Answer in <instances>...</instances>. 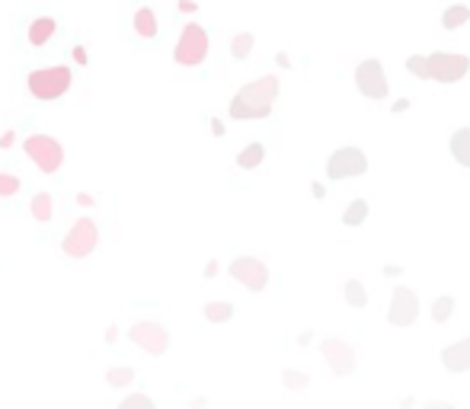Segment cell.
I'll use <instances>...</instances> for the list:
<instances>
[{"instance_id": "obj_27", "label": "cell", "mask_w": 470, "mask_h": 409, "mask_svg": "<svg viewBox=\"0 0 470 409\" xmlns=\"http://www.w3.org/2000/svg\"><path fill=\"white\" fill-rule=\"evenodd\" d=\"M20 189H23V182H20V176L3 173V170H0V198H13Z\"/></svg>"}, {"instance_id": "obj_5", "label": "cell", "mask_w": 470, "mask_h": 409, "mask_svg": "<svg viewBox=\"0 0 470 409\" xmlns=\"http://www.w3.org/2000/svg\"><path fill=\"white\" fill-rule=\"evenodd\" d=\"M99 243V228L96 221L90 218H80L71 224V230L64 234V240H61V253L68 259H87L93 250H96Z\"/></svg>"}, {"instance_id": "obj_39", "label": "cell", "mask_w": 470, "mask_h": 409, "mask_svg": "<svg viewBox=\"0 0 470 409\" xmlns=\"http://www.w3.org/2000/svg\"><path fill=\"white\" fill-rule=\"evenodd\" d=\"M311 192H314L317 198H323V186H320V182H314V186H311Z\"/></svg>"}, {"instance_id": "obj_17", "label": "cell", "mask_w": 470, "mask_h": 409, "mask_svg": "<svg viewBox=\"0 0 470 409\" xmlns=\"http://www.w3.org/2000/svg\"><path fill=\"white\" fill-rule=\"evenodd\" d=\"M29 211H32V218H36L38 224H48V221L54 218V198L48 195V192H36L32 202H29Z\"/></svg>"}, {"instance_id": "obj_15", "label": "cell", "mask_w": 470, "mask_h": 409, "mask_svg": "<svg viewBox=\"0 0 470 409\" xmlns=\"http://www.w3.org/2000/svg\"><path fill=\"white\" fill-rule=\"evenodd\" d=\"M448 147H451V157L470 170V128H457L451 135V141H448Z\"/></svg>"}, {"instance_id": "obj_1", "label": "cell", "mask_w": 470, "mask_h": 409, "mask_svg": "<svg viewBox=\"0 0 470 409\" xmlns=\"http://www.w3.org/2000/svg\"><path fill=\"white\" fill-rule=\"evenodd\" d=\"M279 77L275 74H263L256 77V80H250V84H243L240 90L234 93V99H230V119L237 121H253V119H265V115H272V106L275 99H279Z\"/></svg>"}, {"instance_id": "obj_28", "label": "cell", "mask_w": 470, "mask_h": 409, "mask_svg": "<svg viewBox=\"0 0 470 409\" xmlns=\"http://www.w3.org/2000/svg\"><path fill=\"white\" fill-rule=\"evenodd\" d=\"M119 409H157V403H154L147 394H128L119 403Z\"/></svg>"}, {"instance_id": "obj_14", "label": "cell", "mask_w": 470, "mask_h": 409, "mask_svg": "<svg viewBox=\"0 0 470 409\" xmlns=\"http://www.w3.org/2000/svg\"><path fill=\"white\" fill-rule=\"evenodd\" d=\"M54 36H58V20H54V16H36L29 23V29H26V42H29L32 48L48 45Z\"/></svg>"}, {"instance_id": "obj_32", "label": "cell", "mask_w": 470, "mask_h": 409, "mask_svg": "<svg viewBox=\"0 0 470 409\" xmlns=\"http://www.w3.org/2000/svg\"><path fill=\"white\" fill-rule=\"evenodd\" d=\"M77 204H80V208H93V204H96V198L87 195V192H77Z\"/></svg>"}, {"instance_id": "obj_38", "label": "cell", "mask_w": 470, "mask_h": 409, "mask_svg": "<svg viewBox=\"0 0 470 409\" xmlns=\"http://www.w3.org/2000/svg\"><path fill=\"white\" fill-rule=\"evenodd\" d=\"M179 10H186V13H192V10H196V3H192V0H179Z\"/></svg>"}, {"instance_id": "obj_33", "label": "cell", "mask_w": 470, "mask_h": 409, "mask_svg": "<svg viewBox=\"0 0 470 409\" xmlns=\"http://www.w3.org/2000/svg\"><path fill=\"white\" fill-rule=\"evenodd\" d=\"M13 141H16L13 131H3V135H0V147H3V151H7V147H13Z\"/></svg>"}, {"instance_id": "obj_7", "label": "cell", "mask_w": 470, "mask_h": 409, "mask_svg": "<svg viewBox=\"0 0 470 409\" xmlns=\"http://www.w3.org/2000/svg\"><path fill=\"white\" fill-rule=\"evenodd\" d=\"M425 64H429V80H439V84H457L470 70V58L457 52H435L425 58Z\"/></svg>"}, {"instance_id": "obj_4", "label": "cell", "mask_w": 470, "mask_h": 409, "mask_svg": "<svg viewBox=\"0 0 470 409\" xmlns=\"http://www.w3.org/2000/svg\"><path fill=\"white\" fill-rule=\"evenodd\" d=\"M23 151L29 154V160L45 176H54L64 167V147H61V141H54L52 135H29L23 141Z\"/></svg>"}, {"instance_id": "obj_12", "label": "cell", "mask_w": 470, "mask_h": 409, "mask_svg": "<svg viewBox=\"0 0 470 409\" xmlns=\"http://www.w3.org/2000/svg\"><path fill=\"white\" fill-rule=\"evenodd\" d=\"M320 355L326 358V364H330V371H333L336 378H349V374L355 371V349H352L349 342L323 339L320 342Z\"/></svg>"}, {"instance_id": "obj_13", "label": "cell", "mask_w": 470, "mask_h": 409, "mask_svg": "<svg viewBox=\"0 0 470 409\" xmlns=\"http://www.w3.org/2000/svg\"><path fill=\"white\" fill-rule=\"evenodd\" d=\"M441 364H445L451 374L470 371V336L455 342V345H448V349H441Z\"/></svg>"}, {"instance_id": "obj_19", "label": "cell", "mask_w": 470, "mask_h": 409, "mask_svg": "<svg viewBox=\"0 0 470 409\" xmlns=\"http://www.w3.org/2000/svg\"><path fill=\"white\" fill-rule=\"evenodd\" d=\"M342 295H346L349 307H355V311H365V307H368V291H365V285H362L358 278H349V281H346Z\"/></svg>"}, {"instance_id": "obj_24", "label": "cell", "mask_w": 470, "mask_h": 409, "mask_svg": "<svg viewBox=\"0 0 470 409\" xmlns=\"http://www.w3.org/2000/svg\"><path fill=\"white\" fill-rule=\"evenodd\" d=\"M106 384L109 387H128V384H135V368H128V364L106 368Z\"/></svg>"}, {"instance_id": "obj_29", "label": "cell", "mask_w": 470, "mask_h": 409, "mask_svg": "<svg viewBox=\"0 0 470 409\" xmlns=\"http://www.w3.org/2000/svg\"><path fill=\"white\" fill-rule=\"evenodd\" d=\"M406 70H410L413 77H419V80H429V64H425L423 54H413V58H406Z\"/></svg>"}, {"instance_id": "obj_21", "label": "cell", "mask_w": 470, "mask_h": 409, "mask_svg": "<svg viewBox=\"0 0 470 409\" xmlns=\"http://www.w3.org/2000/svg\"><path fill=\"white\" fill-rule=\"evenodd\" d=\"M467 20H470V7H464V3H455V7H448L441 13V26L445 29H461Z\"/></svg>"}, {"instance_id": "obj_8", "label": "cell", "mask_w": 470, "mask_h": 409, "mask_svg": "<svg viewBox=\"0 0 470 409\" xmlns=\"http://www.w3.org/2000/svg\"><path fill=\"white\" fill-rule=\"evenodd\" d=\"M228 272L234 281H240L247 291H263L269 285V265L256 256H237L228 265Z\"/></svg>"}, {"instance_id": "obj_35", "label": "cell", "mask_w": 470, "mask_h": 409, "mask_svg": "<svg viewBox=\"0 0 470 409\" xmlns=\"http://www.w3.org/2000/svg\"><path fill=\"white\" fill-rule=\"evenodd\" d=\"M400 272H403L400 265H384V275H387V278H397Z\"/></svg>"}, {"instance_id": "obj_6", "label": "cell", "mask_w": 470, "mask_h": 409, "mask_svg": "<svg viewBox=\"0 0 470 409\" xmlns=\"http://www.w3.org/2000/svg\"><path fill=\"white\" fill-rule=\"evenodd\" d=\"M128 339L154 358L167 355V349H170V329L163 323H157V320H138V323H131Z\"/></svg>"}, {"instance_id": "obj_31", "label": "cell", "mask_w": 470, "mask_h": 409, "mask_svg": "<svg viewBox=\"0 0 470 409\" xmlns=\"http://www.w3.org/2000/svg\"><path fill=\"white\" fill-rule=\"evenodd\" d=\"M423 409H457V406L448 400H429V403H423Z\"/></svg>"}, {"instance_id": "obj_20", "label": "cell", "mask_w": 470, "mask_h": 409, "mask_svg": "<svg viewBox=\"0 0 470 409\" xmlns=\"http://www.w3.org/2000/svg\"><path fill=\"white\" fill-rule=\"evenodd\" d=\"M205 320L208 323H228L230 317H234V304H228V301H212V304H205Z\"/></svg>"}, {"instance_id": "obj_10", "label": "cell", "mask_w": 470, "mask_h": 409, "mask_svg": "<svg viewBox=\"0 0 470 409\" xmlns=\"http://www.w3.org/2000/svg\"><path fill=\"white\" fill-rule=\"evenodd\" d=\"M355 87H358V93L368 99H384L387 90H390V87H387V77H384V64H381L378 58L362 61L355 68Z\"/></svg>"}, {"instance_id": "obj_34", "label": "cell", "mask_w": 470, "mask_h": 409, "mask_svg": "<svg viewBox=\"0 0 470 409\" xmlns=\"http://www.w3.org/2000/svg\"><path fill=\"white\" fill-rule=\"evenodd\" d=\"M212 135H214V137L224 135V121H221V119H212Z\"/></svg>"}, {"instance_id": "obj_3", "label": "cell", "mask_w": 470, "mask_h": 409, "mask_svg": "<svg viewBox=\"0 0 470 409\" xmlns=\"http://www.w3.org/2000/svg\"><path fill=\"white\" fill-rule=\"evenodd\" d=\"M208 48H212V38L208 32L202 29L198 23H186L176 38V48H173V61L182 64V68H198L202 61L208 58Z\"/></svg>"}, {"instance_id": "obj_9", "label": "cell", "mask_w": 470, "mask_h": 409, "mask_svg": "<svg viewBox=\"0 0 470 409\" xmlns=\"http://www.w3.org/2000/svg\"><path fill=\"white\" fill-rule=\"evenodd\" d=\"M365 170H368V157L358 147H339L326 160V176L330 179H352V176H362Z\"/></svg>"}, {"instance_id": "obj_2", "label": "cell", "mask_w": 470, "mask_h": 409, "mask_svg": "<svg viewBox=\"0 0 470 409\" xmlns=\"http://www.w3.org/2000/svg\"><path fill=\"white\" fill-rule=\"evenodd\" d=\"M71 80H74V77H71V68L52 64V68L29 70V74H26V90L36 99H42V103H54V99H61L71 90Z\"/></svg>"}, {"instance_id": "obj_16", "label": "cell", "mask_w": 470, "mask_h": 409, "mask_svg": "<svg viewBox=\"0 0 470 409\" xmlns=\"http://www.w3.org/2000/svg\"><path fill=\"white\" fill-rule=\"evenodd\" d=\"M131 26H135V32L141 38H154V36H157V13H154L151 7H138Z\"/></svg>"}, {"instance_id": "obj_22", "label": "cell", "mask_w": 470, "mask_h": 409, "mask_svg": "<svg viewBox=\"0 0 470 409\" xmlns=\"http://www.w3.org/2000/svg\"><path fill=\"white\" fill-rule=\"evenodd\" d=\"M253 45H256V38H253V32H237L234 38H230V54H234L237 61H247L253 52Z\"/></svg>"}, {"instance_id": "obj_25", "label": "cell", "mask_w": 470, "mask_h": 409, "mask_svg": "<svg viewBox=\"0 0 470 409\" xmlns=\"http://www.w3.org/2000/svg\"><path fill=\"white\" fill-rule=\"evenodd\" d=\"M451 313H455V297H451V295L435 297V304H432V320H435V323H448Z\"/></svg>"}, {"instance_id": "obj_11", "label": "cell", "mask_w": 470, "mask_h": 409, "mask_svg": "<svg viewBox=\"0 0 470 409\" xmlns=\"http://www.w3.org/2000/svg\"><path fill=\"white\" fill-rule=\"evenodd\" d=\"M416 317H419L416 291L406 288V285L394 288V295H390V311H387V323L390 326H410V323H416Z\"/></svg>"}, {"instance_id": "obj_30", "label": "cell", "mask_w": 470, "mask_h": 409, "mask_svg": "<svg viewBox=\"0 0 470 409\" xmlns=\"http://www.w3.org/2000/svg\"><path fill=\"white\" fill-rule=\"evenodd\" d=\"M71 58H74L77 64L84 68V64H87V48L84 45H74V48H71Z\"/></svg>"}, {"instance_id": "obj_18", "label": "cell", "mask_w": 470, "mask_h": 409, "mask_svg": "<svg viewBox=\"0 0 470 409\" xmlns=\"http://www.w3.org/2000/svg\"><path fill=\"white\" fill-rule=\"evenodd\" d=\"M263 160H265V144H263V141H253V144H247L240 154H237V167H240V170H256Z\"/></svg>"}, {"instance_id": "obj_23", "label": "cell", "mask_w": 470, "mask_h": 409, "mask_svg": "<svg viewBox=\"0 0 470 409\" xmlns=\"http://www.w3.org/2000/svg\"><path fill=\"white\" fill-rule=\"evenodd\" d=\"M365 218H368V202H365V198H355V202L342 211V224H346V228H358V224H365Z\"/></svg>"}, {"instance_id": "obj_36", "label": "cell", "mask_w": 470, "mask_h": 409, "mask_svg": "<svg viewBox=\"0 0 470 409\" xmlns=\"http://www.w3.org/2000/svg\"><path fill=\"white\" fill-rule=\"evenodd\" d=\"M115 339H119V326H109V329H106V342H115Z\"/></svg>"}, {"instance_id": "obj_37", "label": "cell", "mask_w": 470, "mask_h": 409, "mask_svg": "<svg viewBox=\"0 0 470 409\" xmlns=\"http://www.w3.org/2000/svg\"><path fill=\"white\" fill-rule=\"evenodd\" d=\"M205 275H208V278H214V275H218V262H208L205 265Z\"/></svg>"}, {"instance_id": "obj_26", "label": "cell", "mask_w": 470, "mask_h": 409, "mask_svg": "<svg viewBox=\"0 0 470 409\" xmlns=\"http://www.w3.org/2000/svg\"><path fill=\"white\" fill-rule=\"evenodd\" d=\"M281 380H285L288 390H307V384H311V378L304 371H295V368H285V371H281Z\"/></svg>"}]
</instances>
